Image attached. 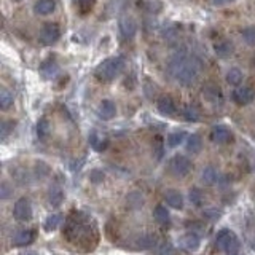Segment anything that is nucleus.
<instances>
[{
    "label": "nucleus",
    "mask_w": 255,
    "mask_h": 255,
    "mask_svg": "<svg viewBox=\"0 0 255 255\" xmlns=\"http://www.w3.org/2000/svg\"><path fill=\"white\" fill-rule=\"evenodd\" d=\"M167 70H169V75L174 80H177L180 85L188 86L195 83L201 74V62L193 56H188L182 51L172 56L169 64H167Z\"/></svg>",
    "instance_id": "f257e3e1"
},
{
    "label": "nucleus",
    "mask_w": 255,
    "mask_h": 255,
    "mask_svg": "<svg viewBox=\"0 0 255 255\" xmlns=\"http://www.w3.org/2000/svg\"><path fill=\"white\" fill-rule=\"evenodd\" d=\"M125 62L120 56H110V58L104 59L94 70V75L99 82H112L115 77H118L120 72L123 70Z\"/></svg>",
    "instance_id": "f03ea898"
},
{
    "label": "nucleus",
    "mask_w": 255,
    "mask_h": 255,
    "mask_svg": "<svg viewBox=\"0 0 255 255\" xmlns=\"http://www.w3.org/2000/svg\"><path fill=\"white\" fill-rule=\"evenodd\" d=\"M61 37V29L56 22H46L42 26L38 32V40L40 43L45 46H50L53 43H56Z\"/></svg>",
    "instance_id": "7ed1b4c3"
},
{
    "label": "nucleus",
    "mask_w": 255,
    "mask_h": 255,
    "mask_svg": "<svg viewBox=\"0 0 255 255\" xmlns=\"http://www.w3.org/2000/svg\"><path fill=\"white\" fill-rule=\"evenodd\" d=\"M191 169V163L187 156L183 155H175L171 163H169V171L175 175V177H185Z\"/></svg>",
    "instance_id": "20e7f679"
},
{
    "label": "nucleus",
    "mask_w": 255,
    "mask_h": 255,
    "mask_svg": "<svg viewBox=\"0 0 255 255\" xmlns=\"http://www.w3.org/2000/svg\"><path fill=\"white\" fill-rule=\"evenodd\" d=\"M13 215L16 220L27 222L32 219V204L27 198H19L13 206Z\"/></svg>",
    "instance_id": "39448f33"
},
{
    "label": "nucleus",
    "mask_w": 255,
    "mask_h": 255,
    "mask_svg": "<svg viewBox=\"0 0 255 255\" xmlns=\"http://www.w3.org/2000/svg\"><path fill=\"white\" fill-rule=\"evenodd\" d=\"M233 101L238 104V106H249L251 102H254L255 99V90L251 86H236V90L231 94Z\"/></svg>",
    "instance_id": "423d86ee"
},
{
    "label": "nucleus",
    "mask_w": 255,
    "mask_h": 255,
    "mask_svg": "<svg viewBox=\"0 0 255 255\" xmlns=\"http://www.w3.org/2000/svg\"><path fill=\"white\" fill-rule=\"evenodd\" d=\"M118 29L125 40H131L137 34V22H135L132 16H123V18L118 21Z\"/></svg>",
    "instance_id": "0eeeda50"
},
{
    "label": "nucleus",
    "mask_w": 255,
    "mask_h": 255,
    "mask_svg": "<svg viewBox=\"0 0 255 255\" xmlns=\"http://www.w3.org/2000/svg\"><path fill=\"white\" fill-rule=\"evenodd\" d=\"M179 246L187 252H196L199 249V246H201V239L191 231V233H185L179 238Z\"/></svg>",
    "instance_id": "6e6552de"
},
{
    "label": "nucleus",
    "mask_w": 255,
    "mask_h": 255,
    "mask_svg": "<svg viewBox=\"0 0 255 255\" xmlns=\"http://www.w3.org/2000/svg\"><path fill=\"white\" fill-rule=\"evenodd\" d=\"M203 96L207 102H211L212 106H222L223 102V96H222V91L220 88H217L215 85L209 83L203 88Z\"/></svg>",
    "instance_id": "1a4fd4ad"
},
{
    "label": "nucleus",
    "mask_w": 255,
    "mask_h": 255,
    "mask_svg": "<svg viewBox=\"0 0 255 255\" xmlns=\"http://www.w3.org/2000/svg\"><path fill=\"white\" fill-rule=\"evenodd\" d=\"M211 139L215 143H228L231 139H233V134L225 126H215L211 131Z\"/></svg>",
    "instance_id": "9d476101"
},
{
    "label": "nucleus",
    "mask_w": 255,
    "mask_h": 255,
    "mask_svg": "<svg viewBox=\"0 0 255 255\" xmlns=\"http://www.w3.org/2000/svg\"><path fill=\"white\" fill-rule=\"evenodd\" d=\"M156 109L164 117H172L175 114V104L171 96H161L156 102Z\"/></svg>",
    "instance_id": "9b49d317"
},
{
    "label": "nucleus",
    "mask_w": 255,
    "mask_h": 255,
    "mask_svg": "<svg viewBox=\"0 0 255 255\" xmlns=\"http://www.w3.org/2000/svg\"><path fill=\"white\" fill-rule=\"evenodd\" d=\"M35 239V231L34 230H19L18 233L13 236V244L18 247L29 246L30 243H34Z\"/></svg>",
    "instance_id": "f8f14e48"
},
{
    "label": "nucleus",
    "mask_w": 255,
    "mask_h": 255,
    "mask_svg": "<svg viewBox=\"0 0 255 255\" xmlns=\"http://www.w3.org/2000/svg\"><path fill=\"white\" fill-rule=\"evenodd\" d=\"M98 115L102 120H112L117 115V106L109 99H104L98 106Z\"/></svg>",
    "instance_id": "ddd939ff"
},
{
    "label": "nucleus",
    "mask_w": 255,
    "mask_h": 255,
    "mask_svg": "<svg viewBox=\"0 0 255 255\" xmlns=\"http://www.w3.org/2000/svg\"><path fill=\"white\" fill-rule=\"evenodd\" d=\"M40 72H42V75L43 78L46 80H51L53 77L58 75V72H59V64L56 59H46L42 62V66H40Z\"/></svg>",
    "instance_id": "4468645a"
},
{
    "label": "nucleus",
    "mask_w": 255,
    "mask_h": 255,
    "mask_svg": "<svg viewBox=\"0 0 255 255\" xmlns=\"http://www.w3.org/2000/svg\"><path fill=\"white\" fill-rule=\"evenodd\" d=\"M56 10L54 0H37L34 5V13L38 16H48Z\"/></svg>",
    "instance_id": "2eb2a0df"
},
{
    "label": "nucleus",
    "mask_w": 255,
    "mask_h": 255,
    "mask_svg": "<svg viewBox=\"0 0 255 255\" xmlns=\"http://www.w3.org/2000/svg\"><path fill=\"white\" fill-rule=\"evenodd\" d=\"M235 236H236V235H235L231 230H228V228L220 230L219 233H217V236H215V246H217V249H220V251L225 252L227 246L230 244V241H231V239H233Z\"/></svg>",
    "instance_id": "dca6fc26"
},
{
    "label": "nucleus",
    "mask_w": 255,
    "mask_h": 255,
    "mask_svg": "<svg viewBox=\"0 0 255 255\" xmlns=\"http://www.w3.org/2000/svg\"><path fill=\"white\" fill-rule=\"evenodd\" d=\"M166 203L169 204L172 209H183V196L180 191L177 190H167L166 195H164Z\"/></svg>",
    "instance_id": "f3484780"
},
{
    "label": "nucleus",
    "mask_w": 255,
    "mask_h": 255,
    "mask_svg": "<svg viewBox=\"0 0 255 255\" xmlns=\"http://www.w3.org/2000/svg\"><path fill=\"white\" fill-rule=\"evenodd\" d=\"M214 51L219 58H230L235 51V46L230 40H220V42L214 45Z\"/></svg>",
    "instance_id": "a211bd4d"
},
{
    "label": "nucleus",
    "mask_w": 255,
    "mask_h": 255,
    "mask_svg": "<svg viewBox=\"0 0 255 255\" xmlns=\"http://www.w3.org/2000/svg\"><path fill=\"white\" fill-rule=\"evenodd\" d=\"M88 140H90V145L96 150V151H104L107 147H109V139L106 137V135H101L99 132L93 131L90 134V137H88Z\"/></svg>",
    "instance_id": "6ab92c4d"
},
{
    "label": "nucleus",
    "mask_w": 255,
    "mask_h": 255,
    "mask_svg": "<svg viewBox=\"0 0 255 255\" xmlns=\"http://www.w3.org/2000/svg\"><path fill=\"white\" fill-rule=\"evenodd\" d=\"M64 201V191L61 187L58 185H53L50 188V191H48V203H50V206L53 207H59Z\"/></svg>",
    "instance_id": "aec40b11"
},
{
    "label": "nucleus",
    "mask_w": 255,
    "mask_h": 255,
    "mask_svg": "<svg viewBox=\"0 0 255 255\" xmlns=\"http://www.w3.org/2000/svg\"><path fill=\"white\" fill-rule=\"evenodd\" d=\"M225 80H227V83H228V85L239 86V85H241L243 80H244V74H243V70H241V69H238V67H231V69L227 72Z\"/></svg>",
    "instance_id": "412c9836"
},
{
    "label": "nucleus",
    "mask_w": 255,
    "mask_h": 255,
    "mask_svg": "<svg viewBox=\"0 0 255 255\" xmlns=\"http://www.w3.org/2000/svg\"><path fill=\"white\" fill-rule=\"evenodd\" d=\"M153 217L155 220L159 223V225H169V222H171V215H169V211L166 209L164 206H156L155 207V211H153Z\"/></svg>",
    "instance_id": "4be33fe9"
},
{
    "label": "nucleus",
    "mask_w": 255,
    "mask_h": 255,
    "mask_svg": "<svg viewBox=\"0 0 255 255\" xmlns=\"http://www.w3.org/2000/svg\"><path fill=\"white\" fill-rule=\"evenodd\" d=\"M185 147H187V151H190V153H199L203 148V140L198 134H191L187 137Z\"/></svg>",
    "instance_id": "5701e85b"
},
{
    "label": "nucleus",
    "mask_w": 255,
    "mask_h": 255,
    "mask_svg": "<svg viewBox=\"0 0 255 255\" xmlns=\"http://www.w3.org/2000/svg\"><path fill=\"white\" fill-rule=\"evenodd\" d=\"M182 117H183L185 122L195 123V122H198V120H199L201 114H199L198 107H195V106H185V107H183V110H182Z\"/></svg>",
    "instance_id": "b1692460"
},
{
    "label": "nucleus",
    "mask_w": 255,
    "mask_h": 255,
    "mask_svg": "<svg viewBox=\"0 0 255 255\" xmlns=\"http://www.w3.org/2000/svg\"><path fill=\"white\" fill-rule=\"evenodd\" d=\"M201 179L207 185H214V183L219 180V172L214 166H207L201 174Z\"/></svg>",
    "instance_id": "393cba45"
},
{
    "label": "nucleus",
    "mask_w": 255,
    "mask_h": 255,
    "mask_svg": "<svg viewBox=\"0 0 255 255\" xmlns=\"http://www.w3.org/2000/svg\"><path fill=\"white\" fill-rule=\"evenodd\" d=\"M61 220H62V215L61 214H51V215H48L45 223H43V230L48 231V233H50V231H54L56 228L59 227Z\"/></svg>",
    "instance_id": "a878e982"
},
{
    "label": "nucleus",
    "mask_w": 255,
    "mask_h": 255,
    "mask_svg": "<svg viewBox=\"0 0 255 255\" xmlns=\"http://www.w3.org/2000/svg\"><path fill=\"white\" fill-rule=\"evenodd\" d=\"M185 131H177V132H172L167 135V145H169L171 148H175V147H179L180 143L185 140Z\"/></svg>",
    "instance_id": "bb28decb"
},
{
    "label": "nucleus",
    "mask_w": 255,
    "mask_h": 255,
    "mask_svg": "<svg viewBox=\"0 0 255 255\" xmlns=\"http://www.w3.org/2000/svg\"><path fill=\"white\" fill-rule=\"evenodd\" d=\"M35 129H37L38 139H46V135L50 134V123H48V120L46 118H40L37 122Z\"/></svg>",
    "instance_id": "cd10ccee"
},
{
    "label": "nucleus",
    "mask_w": 255,
    "mask_h": 255,
    "mask_svg": "<svg viewBox=\"0 0 255 255\" xmlns=\"http://www.w3.org/2000/svg\"><path fill=\"white\" fill-rule=\"evenodd\" d=\"M13 101H14L13 94L3 88V90L0 91V107H2V110H8V109H10L13 106Z\"/></svg>",
    "instance_id": "c85d7f7f"
},
{
    "label": "nucleus",
    "mask_w": 255,
    "mask_h": 255,
    "mask_svg": "<svg viewBox=\"0 0 255 255\" xmlns=\"http://www.w3.org/2000/svg\"><path fill=\"white\" fill-rule=\"evenodd\" d=\"M241 35L244 38V42L249 45V46H255V26H249V27H244L241 30Z\"/></svg>",
    "instance_id": "c756f323"
},
{
    "label": "nucleus",
    "mask_w": 255,
    "mask_h": 255,
    "mask_svg": "<svg viewBox=\"0 0 255 255\" xmlns=\"http://www.w3.org/2000/svg\"><path fill=\"white\" fill-rule=\"evenodd\" d=\"M188 198H190L191 204H195V206H201L203 204V199H204L203 198V191L199 190V188H191Z\"/></svg>",
    "instance_id": "7c9ffc66"
},
{
    "label": "nucleus",
    "mask_w": 255,
    "mask_h": 255,
    "mask_svg": "<svg viewBox=\"0 0 255 255\" xmlns=\"http://www.w3.org/2000/svg\"><path fill=\"white\" fill-rule=\"evenodd\" d=\"M155 243V238L150 236V235H143L137 239V247L139 249H148V247H151Z\"/></svg>",
    "instance_id": "2f4dec72"
},
{
    "label": "nucleus",
    "mask_w": 255,
    "mask_h": 255,
    "mask_svg": "<svg viewBox=\"0 0 255 255\" xmlns=\"http://www.w3.org/2000/svg\"><path fill=\"white\" fill-rule=\"evenodd\" d=\"M13 128H14V122H3L2 123V126H0V137H2V140H5L8 135H10Z\"/></svg>",
    "instance_id": "473e14b6"
},
{
    "label": "nucleus",
    "mask_w": 255,
    "mask_h": 255,
    "mask_svg": "<svg viewBox=\"0 0 255 255\" xmlns=\"http://www.w3.org/2000/svg\"><path fill=\"white\" fill-rule=\"evenodd\" d=\"M35 172H37V177L42 179V177H46L48 174H50V167H48L43 161H38L35 164Z\"/></svg>",
    "instance_id": "72a5a7b5"
},
{
    "label": "nucleus",
    "mask_w": 255,
    "mask_h": 255,
    "mask_svg": "<svg viewBox=\"0 0 255 255\" xmlns=\"http://www.w3.org/2000/svg\"><path fill=\"white\" fill-rule=\"evenodd\" d=\"M128 203H129V204H135V207H142L143 198L139 193H131L129 196H128Z\"/></svg>",
    "instance_id": "f704fd0d"
},
{
    "label": "nucleus",
    "mask_w": 255,
    "mask_h": 255,
    "mask_svg": "<svg viewBox=\"0 0 255 255\" xmlns=\"http://www.w3.org/2000/svg\"><path fill=\"white\" fill-rule=\"evenodd\" d=\"M78 2V6L82 8V11L86 13L91 10V6L94 5V0H77Z\"/></svg>",
    "instance_id": "c9c22d12"
},
{
    "label": "nucleus",
    "mask_w": 255,
    "mask_h": 255,
    "mask_svg": "<svg viewBox=\"0 0 255 255\" xmlns=\"http://www.w3.org/2000/svg\"><path fill=\"white\" fill-rule=\"evenodd\" d=\"M90 179H91V182H94V183H99V182L104 180V172L99 171V169H94V171H91Z\"/></svg>",
    "instance_id": "e433bc0d"
},
{
    "label": "nucleus",
    "mask_w": 255,
    "mask_h": 255,
    "mask_svg": "<svg viewBox=\"0 0 255 255\" xmlns=\"http://www.w3.org/2000/svg\"><path fill=\"white\" fill-rule=\"evenodd\" d=\"M220 215H222V212L217 211V209H209V211H206V212H204V217L211 219V220H219V219H220Z\"/></svg>",
    "instance_id": "4c0bfd02"
},
{
    "label": "nucleus",
    "mask_w": 255,
    "mask_h": 255,
    "mask_svg": "<svg viewBox=\"0 0 255 255\" xmlns=\"http://www.w3.org/2000/svg\"><path fill=\"white\" fill-rule=\"evenodd\" d=\"M0 190H2V193H0V198H2V199H8V196L11 195V190H10V187H8V183H6V182L2 183V187H0Z\"/></svg>",
    "instance_id": "58836bf2"
},
{
    "label": "nucleus",
    "mask_w": 255,
    "mask_h": 255,
    "mask_svg": "<svg viewBox=\"0 0 255 255\" xmlns=\"http://www.w3.org/2000/svg\"><path fill=\"white\" fill-rule=\"evenodd\" d=\"M158 255H175L174 247H172L171 244H164V246L161 247V251H159Z\"/></svg>",
    "instance_id": "ea45409f"
},
{
    "label": "nucleus",
    "mask_w": 255,
    "mask_h": 255,
    "mask_svg": "<svg viewBox=\"0 0 255 255\" xmlns=\"http://www.w3.org/2000/svg\"><path fill=\"white\" fill-rule=\"evenodd\" d=\"M212 2H214L215 5H228V3H231V2H235V0H212Z\"/></svg>",
    "instance_id": "a19ab883"
},
{
    "label": "nucleus",
    "mask_w": 255,
    "mask_h": 255,
    "mask_svg": "<svg viewBox=\"0 0 255 255\" xmlns=\"http://www.w3.org/2000/svg\"><path fill=\"white\" fill-rule=\"evenodd\" d=\"M13 2H21V0H13Z\"/></svg>",
    "instance_id": "79ce46f5"
},
{
    "label": "nucleus",
    "mask_w": 255,
    "mask_h": 255,
    "mask_svg": "<svg viewBox=\"0 0 255 255\" xmlns=\"http://www.w3.org/2000/svg\"><path fill=\"white\" fill-rule=\"evenodd\" d=\"M26 255H35V254H26Z\"/></svg>",
    "instance_id": "37998d69"
},
{
    "label": "nucleus",
    "mask_w": 255,
    "mask_h": 255,
    "mask_svg": "<svg viewBox=\"0 0 255 255\" xmlns=\"http://www.w3.org/2000/svg\"><path fill=\"white\" fill-rule=\"evenodd\" d=\"M233 255H239V254H233Z\"/></svg>",
    "instance_id": "c03bdc74"
}]
</instances>
